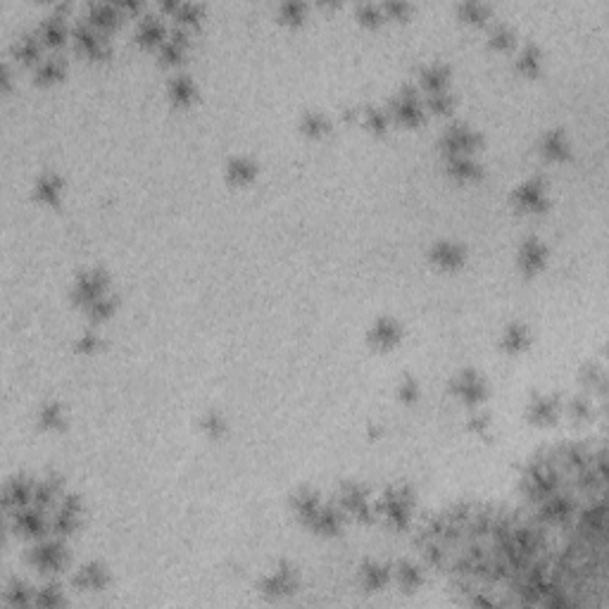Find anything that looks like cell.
Instances as JSON below:
<instances>
[{
	"mask_svg": "<svg viewBox=\"0 0 609 609\" xmlns=\"http://www.w3.org/2000/svg\"><path fill=\"white\" fill-rule=\"evenodd\" d=\"M412 505H414L412 491L407 486H395L383 493L381 502H378V512L385 516V521L390 526L402 531L409 526V519H412Z\"/></svg>",
	"mask_w": 609,
	"mask_h": 609,
	"instance_id": "1",
	"label": "cell"
},
{
	"mask_svg": "<svg viewBox=\"0 0 609 609\" xmlns=\"http://www.w3.org/2000/svg\"><path fill=\"white\" fill-rule=\"evenodd\" d=\"M29 562L43 574H55V571H62L64 564H67V550L57 540H43L29 552Z\"/></svg>",
	"mask_w": 609,
	"mask_h": 609,
	"instance_id": "2",
	"label": "cell"
},
{
	"mask_svg": "<svg viewBox=\"0 0 609 609\" xmlns=\"http://www.w3.org/2000/svg\"><path fill=\"white\" fill-rule=\"evenodd\" d=\"M338 502H341V509H345L348 514H355L357 519H364V521L374 519V507L369 505L367 491L357 484H343L338 491Z\"/></svg>",
	"mask_w": 609,
	"mask_h": 609,
	"instance_id": "3",
	"label": "cell"
},
{
	"mask_svg": "<svg viewBox=\"0 0 609 609\" xmlns=\"http://www.w3.org/2000/svg\"><path fill=\"white\" fill-rule=\"evenodd\" d=\"M476 146H479V136L474 131H469L467 126H452V129L445 131L443 141H440V148L448 158H460V155H469L474 153Z\"/></svg>",
	"mask_w": 609,
	"mask_h": 609,
	"instance_id": "4",
	"label": "cell"
},
{
	"mask_svg": "<svg viewBox=\"0 0 609 609\" xmlns=\"http://www.w3.org/2000/svg\"><path fill=\"white\" fill-rule=\"evenodd\" d=\"M295 588H298V578H295V571L288 564H281L274 574L264 578L262 586H260L262 595H267V598H271V600L293 595Z\"/></svg>",
	"mask_w": 609,
	"mask_h": 609,
	"instance_id": "5",
	"label": "cell"
},
{
	"mask_svg": "<svg viewBox=\"0 0 609 609\" xmlns=\"http://www.w3.org/2000/svg\"><path fill=\"white\" fill-rule=\"evenodd\" d=\"M107 291V276L102 271H88L83 274L74 286V300L83 307L100 300Z\"/></svg>",
	"mask_w": 609,
	"mask_h": 609,
	"instance_id": "6",
	"label": "cell"
},
{
	"mask_svg": "<svg viewBox=\"0 0 609 609\" xmlns=\"http://www.w3.org/2000/svg\"><path fill=\"white\" fill-rule=\"evenodd\" d=\"M74 39H76V46H79L81 53H86L88 57H98V60H105L110 55V46L102 36L95 32V27L90 24H79L74 29Z\"/></svg>",
	"mask_w": 609,
	"mask_h": 609,
	"instance_id": "7",
	"label": "cell"
},
{
	"mask_svg": "<svg viewBox=\"0 0 609 609\" xmlns=\"http://www.w3.org/2000/svg\"><path fill=\"white\" fill-rule=\"evenodd\" d=\"M452 388H455V393L460 395L464 402H469V405H476V402H481L486 397V393H488L486 381L476 371H472V369H464L460 376L455 378Z\"/></svg>",
	"mask_w": 609,
	"mask_h": 609,
	"instance_id": "8",
	"label": "cell"
},
{
	"mask_svg": "<svg viewBox=\"0 0 609 609\" xmlns=\"http://www.w3.org/2000/svg\"><path fill=\"white\" fill-rule=\"evenodd\" d=\"M514 200L521 210H526V212H545L547 198H545V186H542V181L540 179L526 181V184L516 189Z\"/></svg>",
	"mask_w": 609,
	"mask_h": 609,
	"instance_id": "9",
	"label": "cell"
},
{
	"mask_svg": "<svg viewBox=\"0 0 609 609\" xmlns=\"http://www.w3.org/2000/svg\"><path fill=\"white\" fill-rule=\"evenodd\" d=\"M393 114L407 126H414L421 122V102H419L417 88L407 86L402 93H397V98L393 102Z\"/></svg>",
	"mask_w": 609,
	"mask_h": 609,
	"instance_id": "10",
	"label": "cell"
},
{
	"mask_svg": "<svg viewBox=\"0 0 609 609\" xmlns=\"http://www.w3.org/2000/svg\"><path fill=\"white\" fill-rule=\"evenodd\" d=\"M79 514H81V500L76 495L62 498V502H60L57 507V514H55V521H53L55 533L69 535L71 531L76 528V524H79Z\"/></svg>",
	"mask_w": 609,
	"mask_h": 609,
	"instance_id": "11",
	"label": "cell"
},
{
	"mask_svg": "<svg viewBox=\"0 0 609 609\" xmlns=\"http://www.w3.org/2000/svg\"><path fill=\"white\" fill-rule=\"evenodd\" d=\"M3 502L8 509H22L29 502H34V484H29L27 479H12L5 486Z\"/></svg>",
	"mask_w": 609,
	"mask_h": 609,
	"instance_id": "12",
	"label": "cell"
},
{
	"mask_svg": "<svg viewBox=\"0 0 609 609\" xmlns=\"http://www.w3.org/2000/svg\"><path fill=\"white\" fill-rule=\"evenodd\" d=\"M15 528L17 533H24L29 535V538H39V535H43L46 531V521L43 516H41V509H15Z\"/></svg>",
	"mask_w": 609,
	"mask_h": 609,
	"instance_id": "13",
	"label": "cell"
},
{
	"mask_svg": "<svg viewBox=\"0 0 609 609\" xmlns=\"http://www.w3.org/2000/svg\"><path fill=\"white\" fill-rule=\"evenodd\" d=\"M545 257H547V250H545V245H542L538 238L524 240L521 252H519V264H521V269L526 271V274H533V271L542 269Z\"/></svg>",
	"mask_w": 609,
	"mask_h": 609,
	"instance_id": "14",
	"label": "cell"
},
{
	"mask_svg": "<svg viewBox=\"0 0 609 609\" xmlns=\"http://www.w3.org/2000/svg\"><path fill=\"white\" fill-rule=\"evenodd\" d=\"M293 509H295V514L300 516V521H305L307 526H310L312 519L317 516V512L322 509V500H319L315 491L303 488V491H298L293 495Z\"/></svg>",
	"mask_w": 609,
	"mask_h": 609,
	"instance_id": "15",
	"label": "cell"
},
{
	"mask_svg": "<svg viewBox=\"0 0 609 609\" xmlns=\"http://www.w3.org/2000/svg\"><path fill=\"white\" fill-rule=\"evenodd\" d=\"M107 581H110V578H107V571L95 562L81 566L74 576V586L81 588V590H102L107 586Z\"/></svg>",
	"mask_w": 609,
	"mask_h": 609,
	"instance_id": "16",
	"label": "cell"
},
{
	"mask_svg": "<svg viewBox=\"0 0 609 609\" xmlns=\"http://www.w3.org/2000/svg\"><path fill=\"white\" fill-rule=\"evenodd\" d=\"M369 341L378 348H393L400 341V327L393 319H378L369 334Z\"/></svg>",
	"mask_w": 609,
	"mask_h": 609,
	"instance_id": "17",
	"label": "cell"
},
{
	"mask_svg": "<svg viewBox=\"0 0 609 609\" xmlns=\"http://www.w3.org/2000/svg\"><path fill=\"white\" fill-rule=\"evenodd\" d=\"M60 488H62V481H60L55 474H50L48 479L34 484V502H36V507H39V509L50 507V505L55 502L57 495H60Z\"/></svg>",
	"mask_w": 609,
	"mask_h": 609,
	"instance_id": "18",
	"label": "cell"
},
{
	"mask_svg": "<svg viewBox=\"0 0 609 609\" xmlns=\"http://www.w3.org/2000/svg\"><path fill=\"white\" fill-rule=\"evenodd\" d=\"M431 257L438 267L455 269L464 262V250H462V245H457V243H436L431 248Z\"/></svg>",
	"mask_w": 609,
	"mask_h": 609,
	"instance_id": "19",
	"label": "cell"
},
{
	"mask_svg": "<svg viewBox=\"0 0 609 609\" xmlns=\"http://www.w3.org/2000/svg\"><path fill=\"white\" fill-rule=\"evenodd\" d=\"M341 524H343V509L322 507L317 512L315 519H312L310 526L322 535H336L341 531Z\"/></svg>",
	"mask_w": 609,
	"mask_h": 609,
	"instance_id": "20",
	"label": "cell"
},
{
	"mask_svg": "<svg viewBox=\"0 0 609 609\" xmlns=\"http://www.w3.org/2000/svg\"><path fill=\"white\" fill-rule=\"evenodd\" d=\"M117 22H119V8H117V5H105V3L90 5V10H88V24H90V27L110 29Z\"/></svg>",
	"mask_w": 609,
	"mask_h": 609,
	"instance_id": "21",
	"label": "cell"
},
{
	"mask_svg": "<svg viewBox=\"0 0 609 609\" xmlns=\"http://www.w3.org/2000/svg\"><path fill=\"white\" fill-rule=\"evenodd\" d=\"M390 578V569L383 564H376V562H369L362 566V583H364V588L369 590V593H376V590H381L385 583H388Z\"/></svg>",
	"mask_w": 609,
	"mask_h": 609,
	"instance_id": "22",
	"label": "cell"
},
{
	"mask_svg": "<svg viewBox=\"0 0 609 609\" xmlns=\"http://www.w3.org/2000/svg\"><path fill=\"white\" fill-rule=\"evenodd\" d=\"M450 81V71L443 64H431L429 69L421 71V86H424L429 93H445V86Z\"/></svg>",
	"mask_w": 609,
	"mask_h": 609,
	"instance_id": "23",
	"label": "cell"
},
{
	"mask_svg": "<svg viewBox=\"0 0 609 609\" xmlns=\"http://www.w3.org/2000/svg\"><path fill=\"white\" fill-rule=\"evenodd\" d=\"M136 39H138V43H141V46L162 43V39H165V24H162L158 17H146V20L138 24Z\"/></svg>",
	"mask_w": 609,
	"mask_h": 609,
	"instance_id": "24",
	"label": "cell"
},
{
	"mask_svg": "<svg viewBox=\"0 0 609 609\" xmlns=\"http://www.w3.org/2000/svg\"><path fill=\"white\" fill-rule=\"evenodd\" d=\"M448 172L450 177L460 181H472L481 177V167L469 158V155H460V158H448Z\"/></svg>",
	"mask_w": 609,
	"mask_h": 609,
	"instance_id": "25",
	"label": "cell"
},
{
	"mask_svg": "<svg viewBox=\"0 0 609 609\" xmlns=\"http://www.w3.org/2000/svg\"><path fill=\"white\" fill-rule=\"evenodd\" d=\"M557 417V400L554 397H535L531 402L528 409V419L535 421V424H550Z\"/></svg>",
	"mask_w": 609,
	"mask_h": 609,
	"instance_id": "26",
	"label": "cell"
},
{
	"mask_svg": "<svg viewBox=\"0 0 609 609\" xmlns=\"http://www.w3.org/2000/svg\"><path fill=\"white\" fill-rule=\"evenodd\" d=\"M39 34H41V39H43L48 46H57V43H62V41H64V34H67V29H64L62 17H57V15L48 17V20L39 27Z\"/></svg>",
	"mask_w": 609,
	"mask_h": 609,
	"instance_id": "27",
	"label": "cell"
},
{
	"mask_svg": "<svg viewBox=\"0 0 609 609\" xmlns=\"http://www.w3.org/2000/svg\"><path fill=\"white\" fill-rule=\"evenodd\" d=\"M542 153L552 160L569 158V146H566V138L562 131H550V134L542 138Z\"/></svg>",
	"mask_w": 609,
	"mask_h": 609,
	"instance_id": "28",
	"label": "cell"
},
{
	"mask_svg": "<svg viewBox=\"0 0 609 609\" xmlns=\"http://www.w3.org/2000/svg\"><path fill=\"white\" fill-rule=\"evenodd\" d=\"M170 93L177 105H189V102L196 98V86H193V81L186 74H179L174 76L170 83Z\"/></svg>",
	"mask_w": 609,
	"mask_h": 609,
	"instance_id": "29",
	"label": "cell"
},
{
	"mask_svg": "<svg viewBox=\"0 0 609 609\" xmlns=\"http://www.w3.org/2000/svg\"><path fill=\"white\" fill-rule=\"evenodd\" d=\"M528 345V331L521 327V324H509L507 331H505V338H502V348L507 353H519Z\"/></svg>",
	"mask_w": 609,
	"mask_h": 609,
	"instance_id": "30",
	"label": "cell"
},
{
	"mask_svg": "<svg viewBox=\"0 0 609 609\" xmlns=\"http://www.w3.org/2000/svg\"><path fill=\"white\" fill-rule=\"evenodd\" d=\"M62 74H64V62L57 57H50L39 64V69H36V81L50 83V81H57Z\"/></svg>",
	"mask_w": 609,
	"mask_h": 609,
	"instance_id": "31",
	"label": "cell"
},
{
	"mask_svg": "<svg viewBox=\"0 0 609 609\" xmlns=\"http://www.w3.org/2000/svg\"><path fill=\"white\" fill-rule=\"evenodd\" d=\"M60 189H62L60 179L53 177V174H46V177L39 181V186H36V198L43 203H55L60 198Z\"/></svg>",
	"mask_w": 609,
	"mask_h": 609,
	"instance_id": "32",
	"label": "cell"
},
{
	"mask_svg": "<svg viewBox=\"0 0 609 609\" xmlns=\"http://www.w3.org/2000/svg\"><path fill=\"white\" fill-rule=\"evenodd\" d=\"M5 602L12 607H27L32 605L34 598H32V590L24 586L22 581H12L8 590H5Z\"/></svg>",
	"mask_w": 609,
	"mask_h": 609,
	"instance_id": "33",
	"label": "cell"
},
{
	"mask_svg": "<svg viewBox=\"0 0 609 609\" xmlns=\"http://www.w3.org/2000/svg\"><path fill=\"white\" fill-rule=\"evenodd\" d=\"M41 53V41L36 36H22L15 43V55L22 57L24 62H36Z\"/></svg>",
	"mask_w": 609,
	"mask_h": 609,
	"instance_id": "34",
	"label": "cell"
},
{
	"mask_svg": "<svg viewBox=\"0 0 609 609\" xmlns=\"http://www.w3.org/2000/svg\"><path fill=\"white\" fill-rule=\"evenodd\" d=\"M39 419H41V426H43V429H62L64 426V412L57 402H48V405H43Z\"/></svg>",
	"mask_w": 609,
	"mask_h": 609,
	"instance_id": "35",
	"label": "cell"
},
{
	"mask_svg": "<svg viewBox=\"0 0 609 609\" xmlns=\"http://www.w3.org/2000/svg\"><path fill=\"white\" fill-rule=\"evenodd\" d=\"M228 179L233 184H248V181L255 179V165L250 160H233L228 165Z\"/></svg>",
	"mask_w": 609,
	"mask_h": 609,
	"instance_id": "36",
	"label": "cell"
},
{
	"mask_svg": "<svg viewBox=\"0 0 609 609\" xmlns=\"http://www.w3.org/2000/svg\"><path fill=\"white\" fill-rule=\"evenodd\" d=\"M538 67H540V53H538V48L526 46V48H524V53L519 55V60H516V69L524 71V74H528V76H533L535 71H538Z\"/></svg>",
	"mask_w": 609,
	"mask_h": 609,
	"instance_id": "37",
	"label": "cell"
},
{
	"mask_svg": "<svg viewBox=\"0 0 609 609\" xmlns=\"http://www.w3.org/2000/svg\"><path fill=\"white\" fill-rule=\"evenodd\" d=\"M397 581L405 590H414L421 583V569L409 562H402L397 566Z\"/></svg>",
	"mask_w": 609,
	"mask_h": 609,
	"instance_id": "38",
	"label": "cell"
},
{
	"mask_svg": "<svg viewBox=\"0 0 609 609\" xmlns=\"http://www.w3.org/2000/svg\"><path fill=\"white\" fill-rule=\"evenodd\" d=\"M62 593H60V586H46L41 593H36L34 598V605L39 607H57L62 605Z\"/></svg>",
	"mask_w": 609,
	"mask_h": 609,
	"instance_id": "39",
	"label": "cell"
},
{
	"mask_svg": "<svg viewBox=\"0 0 609 609\" xmlns=\"http://www.w3.org/2000/svg\"><path fill=\"white\" fill-rule=\"evenodd\" d=\"M88 315H90V319H95V322H100V319H107L114 312V300H110V298H100V300H95V303H90L88 307Z\"/></svg>",
	"mask_w": 609,
	"mask_h": 609,
	"instance_id": "40",
	"label": "cell"
},
{
	"mask_svg": "<svg viewBox=\"0 0 609 609\" xmlns=\"http://www.w3.org/2000/svg\"><path fill=\"white\" fill-rule=\"evenodd\" d=\"M174 15H177L179 24H196L198 20H200L203 8H200V5H196V3H186V5H179Z\"/></svg>",
	"mask_w": 609,
	"mask_h": 609,
	"instance_id": "41",
	"label": "cell"
},
{
	"mask_svg": "<svg viewBox=\"0 0 609 609\" xmlns=\"http://www.w3.org/2000/svg\"><path fill=\"white\" fill-rule=\"evenodd\" d=\"M491 46L500 48V50H507V48L514 46V34L507 27H495L491 32Z\"/></svg>",
	"mask_w": 609,
	"mask_h": 609,
	"instance_id": "42",
	"label": "cell"
},
{
	"mask_svg": "<svg viewBox=\"0 0 609 609\" xmlns=\"http://www.w3.org/2000/svg\"><path fill=\"white\" fill-rule=\"evenodd\" d=\"M460 12H462L464 20H469V22H484L488 17V5H484V3H464V5H460Z\"/></svg>",
	"mask_w": 609,
	"mask_h": 609,
	"instance_id": "43",
	"label": "cell"
},
{
	"mask_svg": "<svg viewBox=\"0 0 609 609\" xmlns=\"http://www.w3.org/2000/svg\"><path fill=\"white\" fill-rule=\"evenodd\" d=\"M327 129H329V124L322 114H307V117L303 119V131L310 136H322Z\"/></svg>",
	"mask_w": 609,
	"mask_h": 609,
	"instance_id": "44",
	"label": "cell"
},
{
	"mask_svg": "<svg viewBox=\"0 0 609 609\" xmlns=\"http://www.w3.org/2000/svg\"><path fill=\"white\" fill-rule=\"evenodd\" d=\"M364 119H367V126H369L371 131H376V134H383L385 126H388V117L376 110V107H369V110L364 112Z\"/></svg>",
	"mask_w": 609,
	"mask_h": 609,
	"instance_id": "45",
	"label": "cell"
},
{
	"mask_svg": "<svg viewBox=\"0 0 609 609\" xmlns=\"http://www.w3.org/2000/svg\"><path fill=\"white\" fill-rule=\"evenodd\" d=\"M581 378H583V383L600 385V388L605 390V371H602V367H598V364H586V367H583Z\"/></svg>",
	"mask_w": 609,
	"mask_h": 609,
	"instance_id": "46",
	"label": "cell"
},
{
	"mask_svg": "<svg viewBox=\"0 0 609 609\" xmlns=\"http://www.w3.org/2000/svg\"><path fill=\"white\" fill-rule=\"evenodd\" d=\"M203 429L207 431L210 436H221V433H224V429H226V424H224V419H221V414L207 412L203 417Z\"/></svg>",
	"mask_w": 609,
	"mask_h": 609,
	"instance_id": "47",
	"label": "cell"
},
{
	"mask_svg": "<svg viewBox=\"0 0 609 609\" xmlns=\"http://www.w3.org/2000/svg\"><path fill=\"white\" fill-rule=\"evenodd\" d=\"M357 15H360V20L364 24H378V22H381V17H383V10H381V5L364 3V5H360V8H357Z\"/></svg>",
	"mask_w": 609,
	"mask_h": 609,
	"instance_id": "48",
	"label": "cell"
},
{
	"mask_svg": "<svg viewBox=\"0 0 609 609\" xmlns=\"http://www.w3.org/2000/svg\"><path fill=\"white\" fill-rule=\"evenodd\" d=\"M429 107H431V112L448 114L452 110V98L448 93H433V95H429Z\"/></svg>",
	"mask_w": 609,
	"mask_h": 609,
	"instance_id": "49",
	"label": "cell"
},
{
	"mask_svg": "<svg viewBox=\"0 0 609 609\" xmlns=\"http://www.w3.org/2000/svg\"><path fill=\"white\" fill-rule=\"evenodd\" d=\"M303 15H305V5H303V3H286V5H281V17H283V22H291V24H295V22L303 20Z\"/></svg>",
	"mask_w": 609,
	"mask_h": 609,
	"instance_id": "50",
	"label": "cell"
},
{
	"mask_svg": "<svg viewBox=\"0 0 609 609\" xmlns=\"http://www.w3.org/2000/svg\"><path fill=\"white\" fill-rule=\"evenodd\" d=\"M571 417L574 419H588L590 417V402L586 397H576L571 400Z\"/></svg>",
	"mask_w": 609,
	"mask_h": 609,
	"instance_id": "51",
	"label": "cell"
},
{
	"mask_svg": "<svg viewBox=\"0 0 609 609\" xmlns=\"http://www.w3.org/2000/svg\"><path fill=\"white\" fill-rule=\"evenodd\" d=\"M397 395H400V400H405V402H414V400H417V395H419V385L414 383L412 378H407V381L400 385Z\"/></svg>",
	"mask_w": 609,
	"mask_h": 609,
	"instance_id": "52",
	"label": "cell"
},
{
	"mask_svg": "<svg viewBox=\"0 0 609 609\" xmlns=\"http://www.w3.org/2000/svg\"><path fill=\"white\" fill-rule=\"evenodd\" d=\"M98 345H100L98 336H95V334H86L79 343H76V350H79V353H93V350H98Z\"/></svg>",
	"mask_w": 609,
	"mask_h": 609,
	"instance_id": "53",
	"label": "cell"
},
{
	"mask_svg": "<svg viewBox=\"0 0 609 609\" xmlns=\"http://www.w3.org/2000/svg\"><path fill=\"white\" fill-rule=\"evenodd\" d=\"M381 10L390 12V15H395V17H402V15H407V12H409V5L407 3H385Z\"/></svg>",
	"mask_w": 609,
	"mask_h": 609,
	"instance_id": "54",
	"label": "cell"
},
{
	"mask_svg": "<svg viewBox=\"0 0 609 609\" xmlns=\"http://www.w3.org/2000/svg\"><path fill=\"white\" fill-rule=\"evenodd\" d=\"M469 426H472V429H474L476 433H486V429H488V426H491V421H488L486 414H474V417H472V424H469Z\"/></svg>",
	"mask_w": 609,
	"mask_h": 609,
	"instance_id": "55",
	"label": "cell"
}]
</instances>
